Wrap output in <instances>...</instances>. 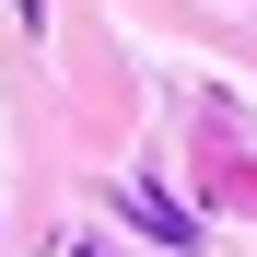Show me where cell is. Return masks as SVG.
I'll list each match as a JSON object with an SVG mask.
<instances>
[{"instance_id": "1", "label": "cell", "mask_w": 257, "mask_h": 257, "mask_svg": "<svg viewBox=\"0 0 257 257\" xmlns=\"http://www.w3.org/2000/svg\"><path fill=\"white\" fill-rule=\"evenodd\" d=\"M117 199H128V210H141V222H152L164 245H176V257L199 245V222H187V210H176V199H164V187H117Z\"/></svg>"}]
</instances>
